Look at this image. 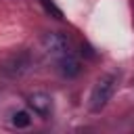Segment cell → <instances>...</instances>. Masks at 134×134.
Instances as JSON below:
<instances>
[{"label": "cell", "instance_id": "52a82bcc", "mask_svg": "<svg viewBox=\"0 0 134 134\" xmlns=\"http://www.w3.org/2000/svg\"><path fill=\"white\" fill-rule=\"evenodd\" d=\"M40 4L44 6V10L48 13V15H52L54 19H63V13H61V8L52 2V0H40Z\"/></svg>", "mask_w": 134, "mask_h": 134}, {"label": "cell", "instance_id": "7a4b0ae2", "mask_svg": "<svg viewBox=\"0 0 134 134\" xmlns=\"http://www.w3.org/2000/svg\"><path fill=\"white\" fill-rule=\"evenodd\" d=\"M31 67V54L27 50H21L17 54H10L0 63V75L4 77H21Z\"/></svg>", "mask_w": 134, "mask_h": 134}, {"label": "cell", "instance_id": "277c9868", "mask_svg": "<svg viewBox=\"0 0 134 134\" xmlns=\"http://www.w3.org/2000/svg\"><path fill=\"white\" fill-rule=\"evenodd\" d=\"M27 105L31 107V111L40 117H50L52 115V98L46 94V92H34L29 98H27Z\"/></svg>", "mask_w": 134, "mask_h": 134}, {"label": "cell", "instance_id": "5b68a950", "mask_svg": "<svg viewBox=\"0 0 134 134\" xmlns=\"http://www.w3.org/2000/svg\"><path fill=\"white\" fill-rule=\"evenodd\" d=\"M57 67H59V73L63 75V77H75V75H80V71H82V65H80V61L71 54V52H67V54H63V57H59V61H57Z\"/></svg>", "mask_w": 134, "mask_h": 134}, {"label": "cell", "instance_id": "6da1fadb", "mask_svg": "<svg viewBox=\"0 0 134 134\" xmlns=\"http://www.w3.org/2000/svg\"><path fill=\"white\" fill-rule=\"evenodd\" d=\"M115 88H117V75L107 73V75L98 77L94 88H92V92H90V111H94V113L103 111L105 105L111 100Z\"/></svg>", "mask_w": 134, "mask_h": 134}, {"label": "cell", "instance_id": "3957f363", "mask_svg": "<svg viewBox=\"0 0 134 134\" xmlns=\"http://www.w3.org/2000/svg\"><path fill=\"white\" fill-rule=\"evenodd\" d=\"M42 46H44V50H46L48 54H52V57H63V54H67V52L71 50L69 38H67L65 34H61V31H46V34L42 36Z\"/></svg>", "mask_w": 134, "mask_h": 134}, {"label": "cell", "instance_id": "8992f818", "mask_svg": "<svg viewBox=\"0 0 134 134\" xmlns=\"http://www.w3.org/2000/svg\"><path fill=\"white\" fill-rule=\"evenodd\" d=\"M29 121H31V117H29L27 111H17V113H13V126H17V128H27Z\"/></svg>", "mask_w": 134, "mask_h": 134}]
</instances>
